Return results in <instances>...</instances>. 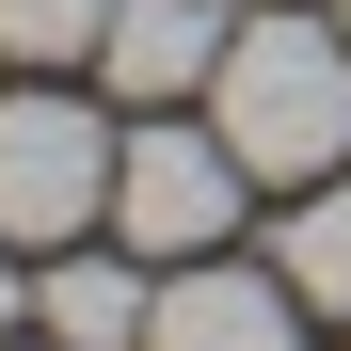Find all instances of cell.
Here are the masks:
<instances>
[{
    "label": "cell",
    "instance_id": "cell-6",
    "mask_svg": "<svg viewBox=\"0 0 351 351\" xmlns=\"http://www.w3.org/2000/svg\"><path fill=\"white\" fill-rule=\"evenodd\" d=\"M32 304H48V335H64V351H144V304H160V287H144L128 256H64Z\"/></svg>",
    "mask_w": 351,
    "mask_h": 351
},
{
    "label": "cell",
    "instance_id": "cell-2",
    "mask_svg": "<svg viewBox=\"0 0 351 351\" xmlns=\"http://www.w3.org/2000/svg\"><path fill=\"white\" fill-rule=\"evenodd\" d=\"M240 192H256V176H240V144H223V128H192V112H144V128H128V160H112V240L176 271V256L240 240Z\"/></svg>",
    "mask_w": 351,
    "mask_h": 351
},
{
    "label": "cell",
    "instance_id": "cell-1",
    "mask_svg": "<svg viewBox=\"0 0 351 351\" xmlns=\"http://www.w3.org/2000/svg\"><path fill=\"white\" fill-rule=\"evenodd\" d=\"M208 128L240 144V176L319 192L351 160V16H240V48L208 80Z\"/></svg>",
    "mask_w": 351,
    "mask_h": 351
},
{
    "label": "cell",
    "instance_id": "cell-4",
    "mask_svg": "<svg viewBox=\"0 0 351 351\" xmlns=\"http://www.w3.org/2000/svg\"><path fill=\"white\" fill-rule=\"evenodd\" d=\"M144 351H304V287L287 271H223V256H176L160 304H144Z\"/></svg>",
    "mask_w": 351,
    "mask_h": 351
},
{
    "label": "cell",
    "instance_id": "cell-7",
    "mask_svg": "<svg viewBox=\"0 0 351 351\" xmlns=\"http://www.w3.org/2000/svg\"><path fill=\"white\" fill-rule=\"evenodd\" d=\"M271 271L304 287L319 319H351V176H319V192H304V208L271 223Z\"/></svg>",
    "mask_w": 351,
    "mask_h": 351
},
{
    "label": "cell",
    "instance_id": "cell-5",
    "mask_svg": "<svg viewBox=\"0 0 351 351\" xmlns=\"http://www.w3.org/2000/svg\"><path fill=\"white\" fill-rule=\"evenodd\" d=\"M223 48H240V16H208V0H112L96 80L128 96V112H176V96H208V80H223Z\"/></svg>",
    "mask_w": 351,
    "mask_h": 351
},
{
    "label": "cell",
    "instance_id": "cell-8",
    "mask_svg": "<svg viewBox=\"0 0 351 351\" xmlns=\"http://www.w3.org/2000/svg\"><path fill=\"white\" fill-rule=\"evenodd\" d=\"M96 32H112V0H0V48L16 64H96Z\"/></svg>",
    "mask_w": 351,
    "mask_h": 351
},
{
    "label": "cell",
    "instance_id": "cell-10",
    "mask_svg": "<svg viewBox=\"0 0 351 351\" xmlns=\"http://www.w3.org/2000/svg\"><path fill=\"white\" fill-rule=\"evenodd\" d=\"M0 351H64V335H0Z\"/></svg>",
    "mask_w": 351,
    "mask_h": 351
},
{
    "label": "cell",
    "instance_id": "cell-3",
    "mask_svg": "<svg viewBox=\"0 0 351 351\" xmlns=\"http://www.w3.org/2000/svg\"><path fill=\"white\" fill-rule=\"evenodd\" d=\"M112 112L80 96H0V240H80V223H112Z\"/></svg>",
    "mask_w": 351,
    "mask_h": 351
},
{
    "label": "cell",
    "instance_id": "cell-9",
    "mask_svg": "<svg viewBox=\"0 0 351 351\" xmlns=\"http://www.w3.org/2000/svg\"><path fill=\"white\" fill-rule=\"evenodd\" d=\"M0 335H16V271H0Z\"/></svg>",
    "mask_w": 351,
    "mask_h": 351
}]
</instances>
